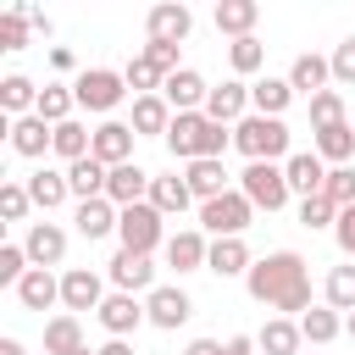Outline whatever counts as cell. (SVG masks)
<instances>
[{
    "instance_id": "cell-15",
    "label": "cell",
    "mask_w": 355,
    "mask_h": 355,
    "mask_svg": "<svg viewBox=\"0 0 355 355\" xmlns=\"http://www.w3.org/2000/svg\"><path fill=\"white\" fill-rule=\"evenodd\" d=\"M139 322H150V311H144L133 294H105V305H100V327H105L111 338H128Z\"/></svg>"
},
{
    "instance_id": "cell-1",
    "label": "cell",
    "mask_w": 355,
    "mask_h": 355,
    "mask_svg": "<svg viewBox=\"0 0 355 355\" xmlns=\"http://www.w3.org/2000/svg\"><path fill=\"white\" fill-rule=\"evenodd\" d=\"M244 288H250V300H261L272 311H300V316L311 311V272L294 250H272L266 261H255Z\"/></svg>"
},
{
    "instance_id": "cell-16",
    "label": "cell",
    "mask_w": 355,
    "mask_h": 355,
    "mask_svg": "<svg viewBox=\"0 0 355 355\" xmlns=\"http://www.w3.org/2000/svg\"><path fill=\"white\" fill-rule=\"evenodd\" d=\"M144 28H150V39H155V44H178V39H189L194 11H189V6H150Z\"/></svg>"
},
{
    "instance_id": "cell-35",
    "label": "cell",
    "mask_w": 355,
    "mask_h": 355,
    "mask_svg": "<svg viewBox=\"0 0 355 355\" xmlns=\"http://www.w3.org/2000/svg\"><path fill=\"white\" fill-rule=\"evenodd\" d=\"M255 17H261V6H255V0H222V6H216V28H222V33H233V39H250Z\"/></svg>"
},
{
    "instance_id": "cell-25",
    "label": "cell",
    "mask_w": 355,
    "mask_h": 355,
    "mask_svg": "<svg viewBox=\"0 0 355 355\" xmlns=\"http://www.w3.org/2000/svg\"><path fill=\"white\" fill-rule=\"evenodd\" d=\"M17 300H22V311H50V305L61 300V277H50L44 266H33V272L17 283Z\"/></svg>"
},
{
    "instance_id": "cell-45",
    "label": "cell",
    "mask_w": 355,
    "mask_h": 355,
    "mask_svg": "<svg viewBox=\"0 0 355 355\" xmlns=\"http://www.w3.org/2000/svg\"><path fill=\"white\" fill-rule=\"evenodd\" d=\"M322 194H327V200H333L338 211H349V205H355V172H349V166H333V172H327V189H322Z\"/></svg>"
},
{
    "instance_id": "cell-19",
    "label": "cell",
    "mask_w": 355,
    "mask_h": 355,
    "mask_svg": "<svg viewBox=\"0 0 355 355\" xmlns=\"http://www.w3.org/2000/svg\"><path fill=\"white\" fill-rule=\"evenodd\" d=\"M50 144H55V128H50L44 116H17V122H11V150H17V155L39 161Z\"/></svg>"
},
{
    "instance_id": "cell-17",
    "label": "cell",
    "mask_w": 355,
    "mask_h": 355,
    "mask_svg": "<svg viewBox=\"0 0 355 355\" xmlns=\"http://www.w3.org/2000/svg\"><path fill=\"white\" fill-rule=\"evenodd\" d=\"M205 78L194 72V67H183V72H172L166 78V89H161V100L172 105V111H205Z\"/></svg>"
},
{
    "instance_id": "cell-13",
    "label": "cell",
    "mask_w": 355,
    "mask_h": 355,
    "mask_svg": "<svg viewBox=\"0 0 355 355\" xmlns=\"http://www.w3.org/2000/svg\"><path fill=\"white\" fill-rule=\"evenodd\" d=\"M244 105H250V83H239V78H227V83H216L211 94H205V116L211 122H244Z\"/></svg>"
},
{
    "instance_id": "cell-40",
    "label": "cell",
    "mask_w": 355,
    "mask_h": 355,
    "mask_svg": "<svg viewBox=\"0 0 355 355\" xmlns=\"http://www.w3.org/2000/svg\"><path fill=\"white\" fill-rule=\"evenodd\" d=\"M0 105H6V111H17V116H33L28 105H39V89H33L22 72H11V78L0 83Z\"/></svg>"
},
{
    "instance_id": "cell-26",
    "label": "cell",
    "mask_w": 355,
    "mask_h": 355,
    "mask_svg": "<svg viewBox=\"0 0 355 355\" xmlns=\"http://www.w3.org/2000/svg\"><path fill=\"white\" fill-rule=\"evenodd\" d=\"M327 78H333V61H322V55H294V67H288V83H294V94L305 89L311 100L327 89Z\"/></svg>"
},
{
    "instance_id": "cell-2",
    "label": "cell",
    "mask_w": 355,
    "mask_h": 355,
    "mask_svg": "<svg viewBox=\"0 0 355 355\" xmlns=\"http://www.w3.org/2000/svg\"><path fill=\"white\" fill-rule=\"evenodd\" d=\"M233 144V133L222 122H211L205 111H178L166 128V150L178 161H222V150Z\"/></svg>"
},
{
    "instance_id": "cell-22",
    "label": "cell",
    "mask_w": 355,
    "mask_h": 355,
    "mask_svg": "<svg viewBox=\"0 0 355 355\" xmlns=\"http://www.w3.org/2000/svg\"><path fill=\"white\" fill-rule=\"evenodd\" d=\"M183 183H189V194L205 205V200H216V194H227V166L222 161H189V172H183Z\"/></svg>"
},
{
    "instance_id": "cell-56",
    "label": "cell",
    "mask_w": 355,
    "mask_h": 355,
    "mask_svg": "<svg viewBox=\"0 0 355 355\" xmlns=\"http://www.w3.org/2000/svg\"><path fill=\"white\" fill-rule=\"evenodd\" d=\"M78 355H94V349H78Z\"/></svg>"
},
{
    "instance_id": "cell-14",
    "label": "cell",
    "mask_w": 355,
    "mask_h": 355,
    "mask_svg": "<svg viewBox=\"0 0 355 355\" xmlns=\"http://www.w3.org/2000/svg\"><path fill=\"white\" fill-rule=\"evenodd\" d=\"M22 250H28V261L33 266H61V255H67V233L55 227V222H33L28 227V239H22Z\"/></svg>"
},
{
    "instance_id": "cell-30",
    "label": "cell",
    "mask_w": 355,
    "mask_h": 355,
    "mask_svg": "<svg viewBox=\"0 0 355 355\" xmlns=\"http://www.w3.org/2000/svg\"><path fill=\"white\" fill-rule=\"evenodd\" d=\"M300 322H288V316H272L261 333H255V349H266V355H294L300 349Z\"/></svg>"
},
{
    "instance_id": "cell-46",
    "label": "cell",
    "mask_w": 355,
    "mask_h": 355,
    "mask_svg": "<svg viewBox=\"0 0 355 355\" xmlns=\"http://www.w3.org/2000/svg\"><path fill=\"white\" fill-rule=\"evenodd\" d=\"M28 205H33V200H28V183H6V189H0V216H6V222H22Z\"/></svg>"
},
{
    "instance_id": "cell-48",
    "label": "cell",
    "mask_w": 355,
    "mask_h": 355,
    "mask_svg": "<svg viewBox=\"0 0 355 355\" xmlns=\"http://www.w3.org/2000/svg\"><path fill=\"white\" fill-rule=\"evenodd\" d=\"M333 239H338V250L355 261V205H349V211H338V222H333Z\"/></svg>"
},
{
    "instance_id": "cell-41",
    "label": "cell",
    "mask_w": 355,
    "mask_h": 355,
    "mask_svg": "<svg viewBox=\"0 0 355 355\" xmlns=\"http://www.w3.org/2000/svg\"><path fill=\"white\" fill-rule=\"evenodd\" d=\"M227 61H233V72L239 78H250V72H261V61H266V44L250 33V39H233L227 44Z\"/></svg>"
},
{
    "instance_id": "cell-5",
    "label": "cell",
    "mask_w": 355,
    "mask_h": 355,
    "mask_svg": "<svg viewBox=\"0 0 355 355\" xmlns=\"http://www.w3.org/2000/svg\"><path fill=\"white\" fill-rule=\"evenodd\" d=\"M250 216H255V205H250L239 189H227V194H216V200L200 205V227L216 233V239H239V233L250 227Z\"/></svg>"
},
{
    "instance_id": "cell-8",
    "label": "cell",
    "mask_w": 355,
    "mask_h": 355,
    "mask_svg": "<svg viewBox=\"0 0 355 355\" xmlns=\"http://www.w3.org/2000/svg\"><path fill=\"white\" fill-rule=\"evenodd\" d=\"M133 122H100L94 128V161L100 166H128L133 161Z\"/></svg>"
},
{
    "instance_id": "cell-32",
    "label": "cell",
    "mask_w": 355,
    "mask_h": 355,
    "mask_svg": "<svg viewBox=\"0 0 355 355\" xmlns=\"http://www.w3.org/2000/svg\"><path fill=\"white\" fill-rule=\"evenodd\" d=\"M50 150H55V155H61V161L72 166V161L94 155V133H89V128H83V122L72 116V122H61V128H55V144H50Z\"/></svg>"
},
{
    "instance_id": "cell-3",
    "label": "cell",
    "mask_w": 355,
    "mask_h": 355,
    "mask_svg": "<svg viewBox=\"0 0 355 355\" xmlns=\"http://www.w3.org/2000/svg\"><path fill=\"white\" fill-rule=\"evenodd\" d=\"M233 144H239L250 161H277V155H288V128H283V116L250 111V116L233 128Z\"/></svg>"
},
{
    "instance_id": "cell-9",
    "label": "cell",
    "mask_w": 355,
    "mask_h": 355,
    "mask_svg": "<svg viewBox=\"0 0 355 355\" xmlns=\"http://www.w3.org/2000/svg\"><path fill=\"white\" fill-rule=\"evenodd\" d=\"M283 178H288V194H300V200H311V194H322V189H327V166H322V155H316V150L288 155V161H283Z\"/></svg>"
},
{
    "instance_id": "cell-49",
    "label": "cell",
    "mask_w": 355,
    "mask_h": 355,
    "mask_svg": "<svg viewBox=\"0 0 355 355\" xmlns=\"http://www.w3.org/2000/svg\"><path fill=\"white\" fill-rule=\"evenodd\" d=\"M144 55H150L166 78H172V72H183V67H178V44H155V39H150V44H144Z\"/></svg>"
},
{
    "instance_id": "cell-37",
    "label": "cell",
    "mask_w": 355,
    "mask_h": 355,
    "mask_svg": "<svg viewBox=\"0 0 355 355\" xmlns=\"http://www.w3.org/2000/svg\"><path fill=\"white\" fill-rule=\"evenodd\" d=\"M316 155H322V161H333V166H344V161L355 155V128H349V122L322 128V133H316Z\"/></svg>"
},
{
    "instance_id": "cell-4",
    "label": "cell",
    "mask_w": 355,
    "mask_h": 355,
    "mask_svg": "<svg viewBox=\"0 0 355 355\" xmlns=\"http://www.w3.org/2000/svg\"><path fill=\"white\" fill-rule=\"evenodd\" d=\"M239 194H244L255 211H283V205H288V178H283L277 161H250V166L239 172Z\"/></svg>"
},
{
    "instance_id": "cell-47",
    "label": "cell",
    "mask_w": 355,
    "mask_h": 355,
    "mask_svg": "<svg viewBox=\"0 0 355 355\" xmlns=\"http://www.w3.org/2000/svg\"><path fill=\"white\" fill-rule=\"evenodd\" d=\"M327 61H333V78H338V83H355V33H349Z\"/></svg>"
},
{
    "instance_id": "cell-50",
    "label": "cell",
    "mask_w": 355,
    "mask_h": 355,
    "mask_svg": "<svg viewBox=\"0 0 355 355\" xmlns=\"http://www.w3.org/2000/svg\"><path fill=\"white\" fill-rule=\"evenodd\" d=\"M183 355H227V344H216V338H194Z\"/></svg>"
},
{
    "instance_id": "cell-29",
    "label": "cell",
    "mask_w": 355,
    "mask_h": 355,
    "mask_svg": "<svg viewBox=\"0 0 355 355\" xmlns=\"http://www.w3.org/2000/svg\"><path fill=\"white\" fill-rule=\"evenodd\" d=\"M72 194V183H67V172H50V166H39L33 178H28V200L39 205V211H55L61 200Z\"/></svg>"
},
{
    "instance_id": "cell-10",
    "label": "cell",
    "mask_w": 355,
    "mask_h": 355,
    "mask_svg": "<svg viewBox=\"0 0 355 355\" xmlns=\"http://www.w3.org/2000/svg\"><path fill=\"white\" fill-rule=\"evenodd\" d=\"M150 183H155V178H150L144 166H133V161H128V166H111L105 200H111L116 211H128V205H144V200H150Z\"/></svg>"
},
{
    "instance_id": "cell-52",
    "label": "cell",
    "mask_w": 355,
    "mask_h": 355,
    "mask_svg": "<svg viewBox=\"0 0 355 355\" xmlns=\"http://www.w3.org/2000/svg\"><path fill=\"white\" fill-rule=\"evenodd\" d=\"M50 67H55V72H72V50L55 44V50H50Z\"/></svg>"
},
{
    "instance_id": "cell-42",
    "label": "cell",
    "mask_w": 355,
    "mask_h": 355,
    "mask_svg": "<svg viewBox=\"0 0 355 355\" xmlns=\"http://www.w3.org/2000/svg\"><path fill=\"white\" fill-rule=\"evenodd\" d=\"M327 305L344 311V316L355 311V266H333L327 272Z\"/></svg>"
},
{
    "instance_id": "cell-51",
    "label": "cell",
    "mask_w": 355,
    "mask_h": 355,
    "mask_svg": "<svg viewBox=\"0 0 355 355\" xmlns=\"http://www.w3.org/2000/svg\"><path fill=\"white\" fill-rule=\"evenodd\" d=\"M227 355H255V338H250V333H233V338H227Z\"/></svg>"
},
{
    "instance_id": "cell-39",
    "label": "cell",
    "mask_w": 355,
    "mask_h": 355,
    "mask_svg": "<svg viewBox=\"0 0 355 355\" xmlns=\"http://www.w3.org/2000/svg\"><path fill=\"white\" fill-rule=\"evenodd\" d=\"M122 78H128V89H139V94H161V89H166V72H161L150 55H133Z\"/></svg>"
},
{
    "instance_id": "cell-12",
    "label": "cell",
    "mask_w": 355,
    "mask_h": 355,
    "mask_svg": "<svg viewBox=\"0 0 355 355\" xmlns=\"http://www.w3.org/2000/svg\"><path fill=\"white\" fill-rule=\"evenodd\" d=\"M61 305H67V311H100V305H105V283H100V272L72 266V272L61 277Z\"/></svg>"
},
{
    "instance_id": "cell-20",
    "label": "cell",
    "mask_w": 355,
    "mask_h": 355,
    "mask_svg": "<svg viewBox=\"0 0 355 355\" xmlns=\"http://www.w3.org/2000/svg\"><path fill=\"white\" fill-rule=\"evenodd\" d=\"M144 311H150V322H155V327H183V322L194 316V305H189V294H183V288H150Z\"/></svg>"
},
{
    "instance_id": "cell-33",
    "label": "cell",
    "mask_w": 355,
    "mask_h": 355,
    "mask_svg": "<svg viewBox=\"0 0 355 355\" xmlns=\"http://www.w3.org/2000/svg\"><path fill=\"white\" fill-rule=\"evenodd\" d=\"M150 205H155L161 216H183V211L194 205V194H189L183 178H155V183H150Z\"/></svg>"
},
{
    "instance_id": "cell-55",
    "label": "cell",
    "mask_w": 355,
    "mask_h": 355,
    "mask_svg": "<svg viewBox=\"0 0 355 355\" xmlns=\"http://www.w3.org/2000/svg\"><path fill=\"white\" fill-rule=\"evenodd\" d=\"M344 333H349V338H355V311H349V316H344Z\"/></svg>"
},
{
    "instance_id": "cell-24",
    "label": "cell",
    "mask_w": 355,
    "mask_h": 355,
    "mask_svg": "<svg viewBox=\"0 0 355 355\" xmlns=\"http://www.w3.org/2000/svg\"><path fill=\"white\" fill-rule=\"evenodd\" d=\"M250 250H244V239H216L211 244V261H205V272H216V277H250Z\"/></svg>"
},
{
    "instance_id": "cell-18",
    "label": "cell",
    "mask_w": 355,
    "mask_h": 355,
    "mask_svg": "<svg viewBox=\"0 0 355 355\" xmlns=\"http://www.w3.org/2000/svg\"><path fill=\"white\" fill-rule=\"evenodd\" d=\"M111 283H116V294H139V288H150V283H155V266H150V255L116 250V255H111Z\"/></svg>"
},
{
    "instance_id": "cell-38",
    "label": "cell",
    "mask_w": 355,
    "mask_h": 355,
    "mask_svg": "<svg viewBox=\"0 0 355 355\" xmlns=\"http://www.w3.org/2000/svg\"><path fill=\"white\" fill-rule=\"evenodd\" d=\"M28 17H33L28 0H17V6L0 17V50H22V44H28Z\"/></svg>"
},
{
    "instance_id": "cell-27",
    "label": "cell",
    "mask_w": 355,
    "mask_h": 355,
    "mask_svg": "<svg viewBox=\"0 0 355 355\" xmlns=\"http://www.w3.org/2000/svg\"><path fill=\"white\" fill-rule=\"evenodd\" d=\"M288 100H294V83H288V78H261V83H250V105H255L261 116H283Z\"/></svg>"
},
{
    "instance_id": "cell-11",
    "label": "cell",
    "mask_w": 355,
    "mask_h": 355,
    "mask_svg": "<svg viewBox=\"0 0 355 355\" xmlns=\"http://www.w3.org/2000/svg\"><path fill=\"white\" fill-rule=\"evenodd\" d=\"M205 261H211V244H205L200 227H183V233L166 239V266H172L178 277H183V272H205Z\"/></svg>"
},
{
    "instance_id": "cell-34",
    "label": "cell",
    "mask_w": 355,
    "mask_h": 355,
    "mask_svg": "<svg viewBox=\"0 0 355 355\" xmlns=\"http://www.w3.org/2000/svg\"><path fill=\"white\" fill-rule=\"evenodd\" d=\"M78 349H83L78 316H50L44 322V355H78Z\"/></svg>"
},
{
    "instance_id": "cell-21",
    "label": "cell",
    "mask_w": 355,
    "mask_h": 355,
    "mask_svg": "<svg viewBox=\"0 0 355 355\" xmlns=\"http://www.w3.org/2000/svg\"><path fill=\"white\" fill-rule=\"evenodd\" d=\"M67 183H72V194H78V200H105L111 166H100L94 155H83V161H72V166H67Z\"/></svg>"
},
{
    "instance_id": "cell-31",
    "label": "cell",
    "mask_w": 355,
    "mask_h": 355,
    "mask_svg": "<svg viewBox=\"0 0 355 355\" xmlns=\"http://www.w3.org/2000/svg\"><path fill=\"white\" fill-rule=\"evenodd\" d=\"M72 105H78V94H72L67 83H44V89H39L33 116H44L50 128H61V122H72Z\"/></svg>"
},
{
    "instance_id": "cell-54",
    "label": "cell",
    "mask_w": 355,
    "mask_h": 355,
    "mask_svg": "<svg viewBox=\"0 0 355 355\" xmlns=\"http://www.w3.org/2000/svg\"><path fill=\"white\" fill-rule=\"evenodd\" d=\"M0 355H22V344L17 338H0Z\"/></svg>"
},
{
    "instance_id": "cell-43",
    "label": "cell",
    "mask_w": 355,
    "mask_h": 355,
    "mask_svg": "<svg viewBox=\"0 0 355 355\" xmlns=\"http://www.w3.org/2000/svg\"><path fill=\"white\" fill-rule=\"evenodd\" d=\"M344 122V100L333 94V89H322L316 100H311V133H322V128H338Z\"/></svg>"
},
{
    "instance_id": "cell-28",
    "label": "cell",
    "mask_w": 355,
    "mask_h": 355,
    "mask_svg": "<svg viewBox=\"0 0 355 355\" xmlns=\"http://www.w3.org/2000/svg\"><path fill=\"white\" fill-rule=\"evenodd\" d=\"M172 116H178V111H172L161 94H139V100H133V133H161V139H166Z\"/></svg>"
},
{
    "instance_id": "cell-53",
    "label": "cell",
    "mask_w": 355,
    "mask_h": 355,
    "mask_svg": "<svg viewBox=\"0 0 355 355\" xmlns=\"http://www.w3.org/2000/svg\"><path fill=\"white\" fill-rule=\"evenodd\" d=\"M94 355H133V344H128V338H105Z\"/></svg>"
},
{
    "instance_id": "cell-23",
    "label": "cell",
    "mask_w": 355,
    "mask_h": 355,
    "mask_svg": "<svg viewBox=\"0 0 355 355\" xmlns=\"http://www.w3.org/2000/svg\"><path fill=\"white\" fill-rule=\"evenodd\" d=\"M78 233L83 239H105V233H116V222H122V211L111 205V200H78Z\"/></svg>"
},
{
    "instance_id": "cell-36",
    "label": "cell",
    "mask_w": 355,
    "mask_h": 355,
    "mask_svg": "<svg viewBox=\"0 0 355 355\" xmlns=\"http://www.w3.org/2000/svg\"><path fill=\"white\" fill-rule=\"evenodd\" d=\"M300 333H305L311 344H333V338L344 333V316H338L333 305H311V311L300 316Z\"/></svg>"
},
{
    "instance_id": "cell-6",
    "label": "cell",
    "mask_w": 355,
    "mask_h": 355,
    "mask_svg": "<svg viewBox=\"0 0 355 355\" xmlns=\"http://www.w3.org/2000/svg\"><path fill=\"white\" fill-rule=\"evenodd\" d=\"M72 94H78V105H83V111H111V105L128 94V78H122V72H111V67H89V72H78Z\"/></svg>"
},
{
    "instance_id": "cell-44",
    "label": "cell",
    "mask_w": 355,
    "mask_h": 355,
    "mask_svg": "<svg viewBox=\"0 0 355 355\" xmlns=\"http://www.w3.org/2000/svg\"><path fill=\"white\" fill-rule=\"evenodd\" d=\"M300 222H305V227H333V222H338V205H333L327 194H311V200H300Z\"/></svg>"
},
{
    "instance_id": "cell-7",
    "label": "cell",
    "mask_w": 355,
    "mask_h": 355,
    "mask_svg": "<svg viewBox=\"0 0 355 355\" xmlns=\"http://www.w3.org/2000/svg\"><path fill=\"white\" fill-rule=\"evenodd\" d=\"M161 211L144 200V205H128L122 211V222H116V239H122V250H133V255H150L155 244H161Z\"/></svg>"
}]
</instances>
